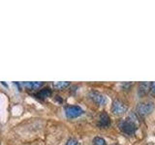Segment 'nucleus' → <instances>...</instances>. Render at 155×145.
I'll use <instances>...</instances> for the list:
<instances>
[{
	"label": "nucleus",
	"mask_w": 155,
	"mask_h": 145,
	"mask_svg": "<svg viewBox=\"0 0 155 145\" xmlns=\"http://www.w3.org/2000/svg\"><path fill=\"white\" fill-rule=\"evenodd\" d=\"M118 127L121 132H123L126 134H134L138 129L134 120H131L130 118L120 120L118 123Z\"/></svg>",
	"instance_id": "f257e3e1"
},
{
	"label": "nucleus",
	"mask_w": 155,
	"mask_h": 145,
	"mask_svg": "<svg viewBox=\"0 0 155 145\" xmlns=\"http://www.w3.org/2000/svg\"><path fill=\"white\" fill-rule=\"evenodd\" d=\"M51 95V90L50 87H45V88L41 89L36 94V96L38 97V98H40V99L48 98V97H50Z\"/></svg>",
	"instance_id": "1a4fd4ad"
},
{
	"label": "nucleus",
	"mask_w": 155,
	"mask_h": 145,
	"mask_svg": "<svg viewBox=\"0 0 155 145\" xmlns=\"http://www.w3.org/2000/svg\"><path fill=\"white\" fill-rule=\"evenodd\" d=\"M131 86H132V83H131V82H124V83H122V85H121L123 90H129Z\"/></svg>",
	"instance_id": "ddd939ff"
},
{
	"label": "nucleus",
	"mask_w": 155,
	"mask_h": 145,
	"mask_svg": "<svg viewBox=\"0 0 155 145\" xmlns=\"http://www.w3.org/2000/svg\"><path fill=\"white\" fill-rule=\"evenodd\" d=\"M154 108V104L151 101H144V102H140L137 105V113L140 116H147L149 113L152 112V110Z\"/></svg>",
	"instance_id": "f03ea898"
},
{
	"label": "nucleus",
	"mask_w": 155,
	"mask_h": 145,
	"mask_svg": "<svg viewBox=\"0 0 155 145\" xmlns=\"http://www.w3.org/2000/svg\"><path fill=\"white\" fill-rule=\"evenodd\" d=\"M43 82L41 81H29V82H23L22 85L25 87L26 89H31V90H35L39 89L41 86H43Z\"/></svg>",
	"instance_id": "6e6552de"
},
{
	"label": "nucleus",
	"mask_w": 155,
	"mask_h": 145,
	"mask_svg": "<svg viewBox=\"0 0 155 145\" xmlns=\"http://www.w3.org/2000/svg\"><path fill=\"white\" fill-rule=\"evenodd\" d=\"M110 125V119L105 111L101 112L98 116V126L100 128H108Z\"/></svg>",
	"instance_id": "423d86ee"
},
{
	"label": "nucleus",
	"mask_w": 155,
	"mask_h": 145,
	"mask_svg": "<svg viewBox=\"0 0 155 145\" xmlns=\"http://www.w3.org/2000/svg\"><path fill=\"white\" fill-rule=\"evenodd\" d=\"M150 95L155 97V82H151V85H150Z\"/></svg>",
	"instance_id": "4468645a"
},
{
	"label": "nucleus",
	"mask_w": 155,
	"mask_h": 145,
	"mask_svg": "<svg viewBox=\"0 0 155 145\" xmlns=\"http://www.w3.org/2000/svg\"><path fill=\"white\" fill-rule=\"evenodd\" d=\"M114 145H119V144H114Z\"/></svg>",
	"instance_id": "2eb2a0df"
},
{
	"label": "nucleus",
	"mask_w": 155,
	"mask_h": 145,
	"mask_svg": "<svg viewBox=\"0 0 155 145\" xmlns=\"http://www.w3.org/2000/svg\"><path fill=\"white\" fill-rule=\"evenodd\" d=\"M89 98L98 105H105L107 103L106 97L103 94H101L100 92H97V91L89 92Z\"/></svg>",
	"instance_id": "39448f33"
},
{
	"label": "nucleus",
	"mask_w": 155,
	"mask_h": 145,
	"mask_svg": "<svg viewBox=\"0 0 155 145\" xmlns=\"http://www.w3.org/2000/svg\"><path fill=\"white\" fill-rule=\"evenodd\" d=\"M92 142H93V145H107L106 140L103 137H94Z\"/></svg>",
	"instance_id": "9b49d317"
},
{
	"label": "nucleus",
	"mask_w": 155,
	"mask_h": 145,
	"mask_svg": "<svg viewBox=\"0 0 155 145\" xmlns=\"http://www.w3.org/2000/svg\"><path fill=\"white\" fill-rule=\"evenodd\" d=\"M84 113V110L79 105H67L65 108V114L68 118H77Z\"/></svg>",
	"instance_id": "20e7f679"
},
{
	"label": "nucleus",
	"mask_w": 155,
	"mask_h": 145,
	"mask_svg": "<svg viewBox=\"0 0 155 145\" xmlns=\"http://www.w3.org/2000/svg\"><path fill=\"white\" fill-rule=\"evenodd\" d=\"M70 85V82H68V81H58V82H54L53 83V87L56 89H65L66 87H68Z\"/></svg>",
	"instance_id": "9d476101"
},
{
	"label": "nucleus",
	"mask_w": 155,
	"mask_h": 145,
	"mask_svg": "<svg viewBox=\"0 0 155 145\" xmlns=\"http://www.w3.org/2000/svg\"><path fill=\"white\" fill-rule=\"evenodd\" d=\"M150 85L151 82H140L139 84L138 93L140 97H143L150 92Z\"/></svg>",
	"instance_id": "0eeeda50"
},
{
	"label": "nucleus",
	"mask_w": 155,
	"mask_h": 145,
	"mask_svg": "<svg viewBox=\"0 0 155 145\" xmlns=\"http://www.w3.org/2000/svg\"><path fill=\"white\" fill-rule=\"evenodd\" d=\"M66 145H80V144H79V142H78L77 139H75V138H70V139H68Z\"/></svg>",
	"instance_id": "f8f14e48"
},
{
	"label": "nucleus",
	"mask_w": 155,
	"mask_h": 145,
	"mask_svg": "<svg viewBox=\"0 0 155 145\" xmlns=\"http://www.w3.org/2000/svg\"><path fill=\"white\" fill-rule=\"evenodd\" d=\"M110 110H111V113H113L114 115L120 116V115H122L126 112V110H127V106H126V105L123 103V102H121L119 100H114L113 102V104H111Z\"/></svg>",
	"instance_id": "7ed1b4c3"
}]
</instances>
